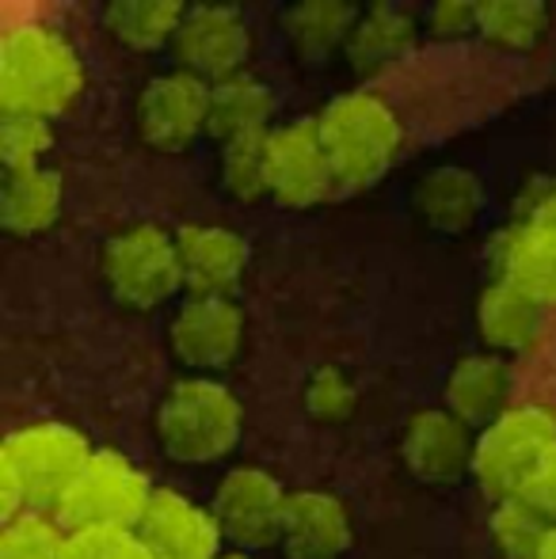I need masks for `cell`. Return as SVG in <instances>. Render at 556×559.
Here are the masks:
<instances>
[{
  "label": "cell",
  "mask_w": 556,
  "mask_h": 559,
  "mask_svg": "<svg viewBox=\"0 0 556 559\" xmlns=\"http://www.w3.org/2000/svg\"><path fill=\"white\" fill-rule=\"evenodd\" d=\"M153 479L122 449H96L66 499L58 502L54 518L66 533L88 530H138L145 507L153 499Z\"/></svg>",
  "instance_id": "cell-5"
},
{
  "label": "cell",
  "mask_w": 556,
  "mask_h": 559,
  "mask_svg": "<svg viewBox=\"0 0 556 559\" xmlns=\"http://www.w3.org/2000/svg\"><path fill=\"white\" fill-rule=\"evenodd\" d=\"M511 222L556 225V179H530L514 199Z\"/></svg>",
  "instance_id": "cell-34"
},
{
  "label": "cell",
  "mask_w": 556,
  "mask_h": 559,
  "mask_svg": "<svg viewBox=\"0 0 556 559\" xmlns=\"http://www.w3.org/2000/svg\"><path fill=\"white\" fill-rule=\"evenodd\" d=\"M522 499H527L534 510H542V514L556 525V449L545 456V464L537 468V476L530 479V487H527Z\"/></svg>",
  "instance_id": "cell-35"
},
{
  "label": "cell",
  "mask_w": 556,
  "mask_h": 559,
  "mask_svg": "<svg viewBox=\"0 0 556 559\" xmlns=\"http://www.w3.org/2000/svg\"><path fill=\"white\" fill-rule=\"evenodd\" d=\"M69 533L54 514H20L0 530V559H66Z\"/></svg>",
  "instance_id": "cell-29"
},
{
  "label": "cell",
  "mask_w": 556,
  "mask_h": 559,
  "mask_svg": "<svg viewBox=\"0 0 556 559\" xmlns=\"http://www.w3.org/2000/svg\"><path fill=\"white\" fill-rule=\"evenodd\" d=\"M245 309L233 297H187L168 324V346L191 377H217L245 350Z\"/></svg>",
  "instance_id": "cell-12"
},
{
  "label": "cell",
  "mask_w": 556,
  "mask_h": 559,
  "mask_svg": "<svg viewBox=\"0 0 556 559\" xmlns=\"http://www.w3.org/2000/svg\"><path fill=\"white\" fill-rule=\"evenodd\" d=\"M289 491L256 464H237L222 476L214 491V518L225 533V545L240 552H260V548H279L282 518H286Z\"/></svg>",
  "instance_id": "cell-10"
},
{
  "label": "cell",
  "mask_w": 556,
  "mask_h": 559,
  "mask_svg": "<svg viewBox=\"0 0 556 559\" xmlns=\"http://www.w3.org/2000/svg\"><path fill=\"white\" fill-rule=\"evenodd\" d=\"M99 271H104L111 297L130 312H153L176 301L184 289L176 233L153 222L127 225L115 236H107Z\"/></svg>",
  "instance_id": "cell-7"
},
{
  "label": "cell",
  "mask_w": 556,
  "mask_h": 559,
  "mask_svg": "<svg viewBox=\"0 0 556 559\" xmlns=\"http://www.w3.org/2000/svg\"><path fill=\"white\" fill-rule=\"evenodd\" d=\"M317 130L332 156L335 179L343 191H363L374 187L404 148V122L378 92L355 88L328 99L317 115Z\"/></svg>",
  "instance_id": "cell-4"
},
{
  "label": "cell",
  "mask_w": 556,
  "mask_h": 559,
  "mask_svg": "<svg viewBox=\"0 0 556 559\" xmlns=\"http://www.w3.org/2000/svg\"><path fill=\"white\" fill-rule=\"evenodd\" d=\"M176 69L206 84L248 73L252 58V27L248 15L233 4H191L171 43Z\"/></svg>",
  "instance_id": "cell-8"
},
{
  "label": "cell",
  "mask_w": 556,
  "mask_h": 559,
  "mask_svg": "<svg viewBox=\"0 0 556 559\" xmlns=\"http://www.w3.org/2000/svg\"><path fill=\"white\" fill-rule=\"evenodd\" d=\"M401 456L404 468L423 484H458L461 476H473L476 430L446 407H423L404 427Z\"/></svg>",
  "instance_id": "cell-14"
},
{
  "label": "cell",
  "mask_w": 556,
  "mask_h": 559,
  "mask_svg": "<svg viewBox=\"0 0 556 559\" xmlns=\"http://www.w3.org/2000/svg\"><path fill=\"white\" fill-rule=\"evenodd\" d=\"M549 31V8L537 0H488L481 4V27L476 35L499 50L527 53Z\"/></svg>",
  "instance_id": "cell-26"
},
{
  "label": "cell",
  "mask_w": 556,
  "mask_h": 559,
  "mask_svg": "<svg viewBox=\"0 0 556 559\" xmlns=\"http://www.w3.org/2000/svg\"><path fill=\"white\" fill-rule=\"evenodd\" d=\"M492 266L530 301L556 309V225L511 222L492 243Z\"/></svg>",
  "instance_id": "cell-17"
},
{
  "label": "cell",
  "mask_w": 556,
  "mask_h": 559,
  "mask_svg": "<svg viewBox=\"0 0 556 559\" xmlns=\"http://www.w3.org/2000/svg\"><path fill=\"white\" fill-rule=\"evenodd\" d=\"M416 35L419 23L409 8L374 4L366 12H358L355 31H351L347 46H343V58L358 76H374L381 69L397 66L416 46Z\"/></svg>",
  "instance_id": "cell-19"
},
{
  "label": "cell",
  "mask_w": 556,
  "mask_h": 559,
  "mask_svg": "<svg viewBox=\"0 0 556 559\" xmlns=\"http://www.w3.org/2000/svg\"><path fill=\"white\" fill-rule=\"evenodd\" d=\"M153 435L176 464L225 461L245 438V404L217 377H179L156 404Z\"/></svg>",
  "instance_id": "cell-3"
},
{
  "label": "cell",
  "mask_w": 556,
  "mask_h": 559,
  "mask_svg": "<svg viewBox=\"0 0 556 559\" xmlns=\"http://www.w3.org/2000/svg\"><path fill=\"white\" fill-rule=\"evenodd\" d=\"M66 559H156L138 530H88L69 533Z\"/></svg>",
  "instance_id": "cell-32"
},
{
  "label": "cell",
  "mask_w": 556,
  "mask_h": 559,
  "mask_svg": "<svg viewBox=\"0 0 556 559\" xmlns=\"http://www.w3.org/2000/svg\"><path fill=\"white\" fill-rule=\"evenodd\" d=\"M275 92L256 73L210 84V138L222 145L240 138H268L275 130Z\"/></svg>",
  "instance_id": "cell-20"
},
{
  "label": "cell",
  "mask_w": 556,
  "mask_h": 559,
  "mask_svg": "<svg viewBox=\"0 0 556 559\" xmlns=\"http://www.w3.org/2000/svg\"><path fill=\"white\" fill-rule=\"evenodd\" d=\"M84 92V61L66 31L43 20L15 23L0 38V115L61 118Z\"/></svg>",
  "instance_id": "cell-1"
},
{
  "label": "cell",
  "mask_w": 556,
  "mask_h": 559,
  "mask_svg": "<svg viewBox=\"0 0 556 559\" xmlns=\"http://www.w3.org/2000/svg\"><path fill=\"white\" fill-rule=\"evenodd\" d=\"M176 248L187 297H233L252 263L248 240L229 225H184L176 228Z\"/></svg>",
  "instance_id": "cell-15"
},
{
  "label": "cell",
  "mask_w": 556,
  "mask_h": 559,
  "mask_svg": "<svg viewBox=\"0 0 556 559\" xmlns=\"http://www.w3.org/2000/svg\"><path fill=\"white\" fill-rule=\"evenodd\" d=\"M556 449V412L545 404L507 407L476 435L473 479L492 502L522 499L530 479Z\"/></svg>",
  "instance_id": "cell-6"
},
{
  "label": "cell",
  "mask_w": 556,
  "mask_h": 559,
  "mask_svg": "<svg viewBox=\"0 0 556 559\" xmlns=\"http://www.w3.org/2000/svg\"><path fill=\"white\" fill-rule=\"evenodd\" d=\"M54 148V126L46 118L4 115L0 118V160L8 171L46 168V153Z\"/></svg>",
  "instance_id": "cell-30"
},
{
  "label": "cell",
  "mask_w": 556,
  "mask_h": 559,
  "mask_svg": "<svg viewBox=\"0 0 556 559\" xmlns=\"http://www.w3.org/2000/svg\"><path fill=\"white\" fill-rule=\"evenodd\" d=\"M66 183L54 168L8 171L0 191V225L12 236H43L58 225Z\"/></svg>",
  "instance_id": "cell-22"
},
{
  "label": "cell",
  "mask_w": 556,
  "mask_h": 559,
  "mask_svg": "<svg viewBox=\"0 0 556 559\" xmlns=\"http://www.w3.org/2000/svg\"><path fill=\"white\" fill-rule=\"evenodd\" d=\"M217 559H252V552H240V548H225Z\"/></svg>",
  "instance_id": "cell-37"
},
{
  "label": "cell",
  "mask_w": 556,
  "mask_h": 559,
  "mask_svg": "<svg viewBox=\"0 0 556 559\" xmlns=\"http://www.w3.org/2000/svg\"><path fill=\"white\" fill-rule=\"evenodd\" d=\"M187 8L176 0H115L104 8V27L119 46L134 53H156L176 43Z\"/></svg>",
  "instance_id": "cell-25"
},
{
  "label": "cell",
  "mask_w": 556,
  "mask_h": 559,
  "mask_svg": "<svg viewBox=\"0 0 556 559\" xmlns=\"http://www.w3.org/2000/svg\"><path fill=\"white\" fill-rule=\"evenodd\" d=\"M355 20L358 8L343 4V0H305V4H289L282 12V35L305 66H320L332 53H343Z\"/></svg>",
  "instance_id": "cell-23"
},
{
  "label": "cell",
  "mask_w": 556,
  "mask_h": 559,
  "mask_svg": "<svg viewBox=\"0 0 556 559\" xmlns=\"http://www.w3.org/2000/svg\"><path fill=\"white\" fill-rule=\"evenodd\" d=\"M355 540L351 510L340 495L305 487L289 491L286 518H282L279 552L286 559H340Z\"/></svg>",
  "instance_id": "cell-16"
},
{
  "label": "cell",
  "mask_w": 556,
  "mask_h": 559,
  "mask_svg": "<svg viewBox=\"0 0 556 559\" xmlns=\"http://www.w3.org/2000/svg\"><path fill=\"white\" fill-rule=\"evenodd\" d=\"M138 138L153 153H184L202 133H210V84L184 69L145 81L134 107Z\"/></svg>",
  "instance_id": "cell-11"
},
{
  "label": "cell",
  "mask_w": 556,
  "mask_h": 559,
  "mask_svg": "<svg viewBox=\"0 0 556 559\" xmlns=\"http://www.w3.org/2000/svg\"><path fill=\"white\" fill-rule=\"evenodd\" d=\"M96 453L69 423H23L0 442V518L54 514L73 479Z\"/></svg>",
  "instance_id": "cell-2"
},
{
  "label": "cell",
  "mask_w": 556,
  "mask_h": 559,
  "mask_svg": "<svg viewBox=\"0 0 556 559\" xmlns=\"http://www.w3.org/2000/svg\"><path fill=\"white\" fill-rule=\"evenodd\" d=\"M138 537L156 559H217L225 552V533L214 507H202L176 487H156Z\"/></svg>",
  "instance_id": "cell-13"
},
{
  "label": "cell",
  "mask_w": 556,
  "mask_h": 559,
  "mask_svg": "<svg viewBox=\"0 0 556 559\" xmlns=\"http://www.w3.org/2000/svg\"><path fill=\"white\" fill-rule=\"evenodd\" d=\"M268 183L271 199L289 210H312L340 191L332 156L312 118H289L268 133Z\"/></svg>",
  "instance_id": "cell-9"
},
{
  "label": "cell",
  "mask_w": 556,
  "mask_h": 559,
  "mask_svg": "<svg viewBox=\"0 0 556 559\" xmlns=\"http://www.w3.org/2000/svg\"><path fill=\"white\" fill-rule=\"evenodd\" d=\"M217 171H222V187H225V194H229V199H237V202L271 199L268 138H240V141L222 145Z\"/></svg>",
  "instance_id": "cell-28"
},
{
  "label": "cell",
  "mask_w": 556,
  "mask_h": 559,
  "mask_svg": "<svg viewBox=\"0 0 556 559\" xmlns=\"http://www.w3.org/2000/svg\"><path fill=\"white\" fill-rule=\"evenodd\" d=\"M542 305L530 301L511 282L492 278L476 297V332L484 338V350L514 354L527 350L542 328Z\"/></svg>",
  "instance_id": "cell-21"
},
{
  "label": "cell",
  "mask_w": 556,
  "mask_h": 559,
  "mask_svg": "<svg viewBox=\"0 0 556 559\" xmlns=\"http://www.w3.org/2000/svg\"><path fill=\"white\" fill-rule=\"evenodd\" d=\"M507 396H511V369H507L504 354L476 350L465 354L461 361H453L442 389V407L481 435L484 427H492L511 407Z\"/></svg>",
  "instance_id": "cell-18"
},
{
  "label": "cell",
  "mask_w": 556,
  "mask_h": 559,
  "mask_svg": "<svg viewBox=\"0 0 556 559\" xmlns=\"http://www.w3.org/2000/svg\"><path fill=\"white\" fill-rule=\"evenodd\" d=\"M537 559H556V530L549 533V540L542 545V552H537Z\"/></svg>",
  "instance_id": "cell-36"
},
{
  "label": "cell",
  "mask_w": 556,
  "mask_h": 559,
  "mask_svg": "<svg viewBox=\"0 0 556 559\" xmlns=\"http://www.w3.org/2000/svg\"><path fill=\"white\" fill-rule=\"evenodd\" d=\"M423 27L438 43H458V38L476 35L481 27V4H469V0H442V4L427 8L423 15Z\"/></svg>",
  "instance_id": "cell-33"
},
{
  "label": "cell",
  "mask_w": 556,
  "mask_h": 559,
  "mask_svg": "<svg viewBox=\"0 0 556 559\" xmlns=\"http://www.w3.org/2000/svg\"><path fill=\"white\" fill-rule=\"evenodd\" d=\"M488 530L504 559H537V552H542V545L549 540L556 525L542 510L530 507L527 499H504L492 507Z\"/></svg>",
  "instance_id": "cell-27"
},
{
  "label": "cell",
  "mask_w": 556,
  "mask_h": 559,
  "mask_svg": "<svg viewBox=\"0 0 556 559\" xmlns=\"http://www.w3.org/2000/svg\"><path fill=\"white\" fill-rule=\"evenodd\" d=\"M481 179L461 164H438L416 183V214L438 233H465L481 217Z\"/></svg>",
  "instance_id": "cell-24"
},
{
  "label": "cell",
  "mask_w": 556,
  "mask_h": 559,
  "mask_svg": "<svg viewBox=\"0 0 556 559\" xmlns=\"http://www.w3.org/2000/svg\"><path fill=\"white\" fill-rule=\"evenodd\" d=\"M358 404L355 381L340 366H320L305 381V412L317 423H343Z\"/></svg>",
  "instance_id": "cell-31"
}]
</instances>
